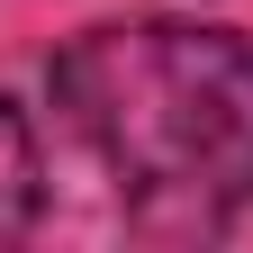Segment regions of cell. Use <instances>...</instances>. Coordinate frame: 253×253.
<instances>
[{
    "label": "cell",
    "mask_w": 253,
    "mask_h": 253,
    "mask_svg": "<svg viewBox=\"0 0 253 253\" xmlns=\"http://www.w3.org/2000/svg\"><path fill=\"white\" fill-rule=\"evenodd\" d=\"M54 109L126 208L217 226L253 199V45L199 18H118L54 54Z\"/></svg>",
    "instance_id": "obj_1"
},
{
    "label": "cell",
    "mask_w": 253,
    "mask_h": 253,
    "mask_svg": "<svg viewBox=\"0 0 253 253\" xmlns=\"http://www.w3.org/2000/svg\"><path fill=\"white\" fill-rule=\"evenodd\" d=\"M45 208V172H37V136H27V109L0 100V244H18Z\"/></svg>",
    "instance_id": "obj_2"
}]
</instances>
